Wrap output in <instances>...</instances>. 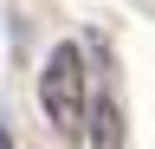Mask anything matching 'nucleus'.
<instances>
[{
    "mask_svg": "<svg viewBox=\"0 0 155 149\" xmlns=\"http://www.w3.org/2000/svg\"><path fill=\"white\" fill-rule=\"evenodd\" d=\"M39 104H45L58 136H84V123H91V78H84V52L71 39L52 46L45 71H39Z\"/></svg>",
    "mask_w": 155,
    "mask_h": 149,
    "instance_id": "f257e3e1",
    "label": "nucleus"
},
{
    "mask_svg": "<svg viewBox=\"0 0 155 149\" xmlns=\"http://www.w3.org/2000/svg\"><path fill=\"white\" fill-rule=\"evenodd\" d=\"M84 136H91V149H129L116 97H91V123H84Z\"/></svg>",
    "mask_w": 155,
    "mask_h": 149,
    "instance_id": "f03ea898",
    "label": "nucleus"
},
{
    "mask_svg": "<svg viewBox=\"0 0 155 149\" xmlns=\"http://www.w3.org/2000/svg\"><path fill=\"white\" fill-rule=\"evenodd\" d=\"M0 149H13V136H7V123H0Z\"/></svg>",
    "mask_w": 155,
    "mask_h": 149,
    "instance_id": "7ed1b4c3",
    "label": "nucleus"
}]
</instances>
